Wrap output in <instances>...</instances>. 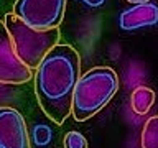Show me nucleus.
<instances>
[{"label": "nucleus", "instance_id": "nucleus-4", "mask_svg": "<svg viewBox=\"0 0 158 148\" xmlns=\"http://www.w3.org/2000/svg\"><path fill=\"white\" fill-rule=\"evenodd\" d=\"M68 0H17L12 13L36 30L59 28Z\"/></svg>", "mask_w": 158, "mask_h": 148}, {"label": "nucleus", "instance_id": "nucleus-13", "mask_svg": "<svg viewBox=\"0 0 158 148\" xmlns=\"http://www.w3.org/2000/svg\"><path fill=\"white\" fill-rule=\"evenodd\" d=\"M82 3H86L87 7H91V8H97V7H101V5L106 3V0H81Z\"/></svg>", "mask_w": 158, "mask_h": 148}, {"label": "nucleus", "instance_id": "nucleus-8", "mask_svg": "<svg viewBox=\"0 0 158 148\" xmlns=\"http://www.w3.org/2000/svg\"><path fill=\"white\" fill-rule=\"evenodd\" d=\"M158 23V5L147 2L140 5H132L130 8L123 10L118 17V27L127 31L145 27H153Z\"/></svg>", "mask_w": 158, "mask_h": 148}, {"label": "nucleus", "instance_id": "nucleus-3", "mask_svg": "<svg viewBox=\"0 0 158 148\" xmlns=\"http://www.w3.org/2000/svg\"><path fill=\"white\" fill-rule=\"evenodd\" d=\"M10 36H12L15 51L18 58L27 64L30 69H36L43 58L51 51L59 41V28L51 30H36L22 22L18 17L10 12L3 18Z\"/></svg>", "mask_w": 158, "mask_h": 148}, {"label": "nucleus", "instance_id": "nucleus-5", "mask_svg": "<svg viewBox=\"0 0 158 148\" xmlns=\"http://www.w3.org/2000/svg\"><path fill=\"white\" fill-rule=\"evenodd\" d=\"M35 76V71L30 69L15 51L12 36H10L5 22H0V81L25 84Z\"/></svg>", "mask_w": 158, "mask_h": 148}, {"label": "nucleus", "instance_id": "nucleus-6", "mask_svg": "<svg viewBox=\"0 0 158 148\" xmlns=\"http://www.w3.org/2000/svg\"><path fill=\"white\" fill-rule=\"evenodd\" d=\"M0 148H30L27 118L17 109L0 107Z\"/></svg>", "mask_w": 158, "mask_h": 148}, {"label": "nucleus", "instance_id": "nucleus-14", "mask_svg": "<svg viewBox=\"0 0 158 148\" xmlns=\"http://www.w3.org/2000/svg\"><path fill=\"white\" fill-rule=\"evenodd\" d=\"M128 3H132V5H140V3H147V2H150V0H127Z\"/></svg>", "mask_w": 158, "mask_h": 148}, {"label": "nucleus", "instance_id": "nucleus-1", "mask_svg": "<svg viewBox=\"0 0 158 148\" xmlns=\"http://www.w3.org/2000/svg\"><path fill=\"white\" fill-rule=\"evenodd\" d=\"M81 74V58L71 44H56L35 69L36 104L46 115L63 125L71 115L74 89Z\"/></svg>", "mask_w": 158, "mask_h": 148}, {"label": "nucleus", "instance_id": "nucleus-2", "mask_svg": "<svg viewBox=\"0 0 158 148\" xmlns=\"http://www.w3.org/2000/svg\"><path fill=\"white\" fill-rule=\"evenodd\" d=\"M120 82L118 74L109 66L89 69L79 77L73 96L71 113L74 120L86 122L101 112L117 94Z\"/></svg>", "mask_w": 158, "mask_h": 148}, {"label": "nucleus", "instance_id": "nucleus-12", "mask_svg": "<svg viewBox=\"0 0 158 148\" xmlns=\"http://www.w3.org/2000/svg\"><path fill=\"white\" fill-rule=\"evenodd\" d=\"M87 140L81 132L71 130L63 137V148H87Z\"/></svg>", "mask_w": 158, "mask_h": 148}, {"label": "nucleus", "instance_id": "nucleus-9", "mask_svg": "<svg viewBox=\"0 0 158 148\" xmlns=\"http://www.w3.org/2000/svg\"><path fill=\"white\" fill-rule=\"evenodd\" d=\"M27 87H28V82L13 84V82H2L0 81V107L17 109L22 113H27V109L31 112L33 107L30 104L31 94L28 92Z\"/></svg>", "mask_w": 158, "mask_h": 148}, {"label": "nucleus", "instance_id": "nucleus-10", "mask_svg": "<svg viewBox=\"0 0 158 148\" xmlns=\"http://www.w3.org/2000/svg\"><path fill=\"white\" fill-rule=\"evenodd\" d=\"M153 104H155V92H153L150 87L138 86L132 91L130 105H132L135 113H138V115H145V113L150 112Z\"/></svg>", "mask_w": 158, "mask_h": 148}, {"label": "nucleus", "instance_id": "nucleus-7", "mask_svg": "<svg viewBox=\"0 0 158 148\" xmlns=\"http://www.w3.org/2000/svg\"><path fill=\"white\" fill-rule=\"evenodd\" d=\"M28 123V137L30 148H59L61 132L56 122H53L41 109H33L30 112Z\"/></svg>", "mask_w": 158, "mask_h": 148}, {"label": "nucleus", "instance_id": "nucleus-11", "mask_svg": "<svg viewBox=\"0 0 158 148\" xmlns=\"http://www.w3.org/2000/svg\"><path fill=\"white\" fill-rule=\"evenodd\" d=\"M142 148H158V115L150 117L143 125Z\"/></svg>", "mask_w": 158, "mask_h": 148}]
</instances>
